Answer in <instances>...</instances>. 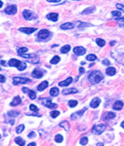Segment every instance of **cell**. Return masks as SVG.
I'll list each match as a JSON object with an SVG mask.
<instances>
[{
  "instance_id": "1",
  "label": "cell",
  "mask_w": 124,
  "mask_h": 146,
  "mask_svg": "<svg viewBox=\"0 0 124 146\" xmlns=\"http://www.w3.org/2000/svg\"><path fill=\"white\" fill-rule=\"evenodd\" d=\"M88 79L92 84H97L103 79V74L99 70H94L89 74Z\"/></svg>"
},
{
  "instance_id": "2",
  "label": "cell",
  "mask_w": 124,
  "mask_h": 146,
  "mask_svg": "<svg viewBox=\"0 0 124 146\" xmlns=\"http://www.w3.org/2000/svg\"><path fill=\"white\" fill-rule=\"evenodd\" d=\"M8 65L10 67H16L19 70H24L26 69V63L22 62V61H19L16 59H11L8 61Z\"/></svg>"
},
{
  "instance_id": "3",
  "label": "cell",
  "mask_w": 124,
  "mask_h": 146,
  "mask_svg": "<svg viewBox=\"0 0 124 146\" xmlns=\"http://www.w3.org/2000/svg\"><path fill=\"white\" fill-rule=\"evenodd\" d=\"M106 129V125L103 124H95L93 126L92 128V133L94 134H101L102 132H104V130Z\"/></svg>"
},
{
  "instance_id": "4",
  "label": "cell",
  "mask_w": 124,
  "mask_h": 146,
  "mask_svg": "<svg viewBox=\"0 0 124 146\" xmlns=\"http://www.w3.org/2000/svg\"><path fill=\"white\" fill-rule=\"evenodd\" d=\"M23 18L25 19V20H27V21H31V20H34V19L37 18V15H35L34 13H32L31 10H28V9L23 11Z\"/></svg>"
},
{
  "instance_id": "5",
  "label": "cell",
  "mask_w": 124,
  "mask_h": 146,
  "mask_svg": "<svg viewBox=\"0 0 124 146\" xmlns=\"http://www.w3.org/2000/svg\"><path fill=\"white\" fill-rule=\"evenodd\" d=\"M41 102L42 105L47 106V107H49V108H56L57 107L56 104L52 103L51 99H49V97H47V98H41Z\"/></svg>"
},
{
  "instance_id": "6",
  "label": "cell",
  "mask_w": 124,
  "mask_h": 146,
  "mask_svg": "<svg viewBox=\"0 0 124 146\" xmlns=\"http://www.w3.org/2000/svg\"><path fill=\"white\" fill-rule=\"evenodd\" d=\"M31 81L30 79L27 78H20V77H15L13 78V83L15 85H18V84H26Z\"/></svg>"
},
{
  "instance_id": "7",
  "label": "cell",
  "mask_w": 124,
  "mask_h": 146,
  "mask_svg": "<svg viewBox=\"0 0 124 146\" xmlns=\"http://www.w3.org/2000/svg\"><path fill=\"white\" fill-rule=\"evenodd\" d=\"M49 35H50L49 31H48L47 29H42V30L39 32L38 37L40 38V40H46V39H48L49 37Z\"/></svg>"
},
{
  "instance_id": "8",
  "label": "cell",
  "mask_w": 124,
  "mask_h": 146,
  "mask_svg": "<svg viewBox=\"0 0 124 146\" xmlns=\"http://www.w3.org/2000/svg\"><path fill=\"white\" fill-rule=\"evenodd\" d=\"M73 52L75 53V55H78V56H81V55H84L85 53H86V50L82 47V46H77V47H75Z\"/></svg>"
},
{
  "instance_id": "9",
  "label": "cell",
  "mask_w": 124,
  "mask_h": 146,
  "mask_svg": "<svg viewBox=\"0 0 124 146\" xmlns=\"http://www.w3.org/2000/svg\"><path fill=\"white\" fill-rule=\"evenodd\" d=\"M16 12H17V7L15 5H11L5 9V13L7 15H15V14H16Z\"/></svg>"
},
{
  "instance_id": "10",
  "label": "cell",
  "mask_w": 124,
  "mask_h": 146,
  "mask_svg": "<svg viewBox=\"0 0 124 146\" xmlns=\"http://www.w3.org/2000/svg\"><path fill=\"white\" fill-rule=\"evenodd\" d=\"M44 75L43 73H42V71L40 70V69H35L33 71H32V76L35 78V79H41L42 76Z\"/></svg>"
},
{
  "instance_id": "11",
  "label": "cell",
  "mask_w": 124,
  "mask_h": 146,
  "mask_svg": "<svg viewBox=\"0 0 124 146\" xmlns=\"http://www.w3.org/2000/svg\"><path fill=\"white\" fill-rule=\"evenodd\" d=\"M19 31L20 32H22V33H24V34H32V33H34L35 31H37V29L36 28H27V27H22V28H20L19 29Z\"/></svg>"
},
{
  "instance_id": "12",
  "label": "cell",
  "mask_w": 124,
  "mask_h": 146,
  "mask_svg": "<svg viewBox=\"0 0 124 146\" xmlns=\"http://www.w3.org/2000/svg\"><path fill=\"white\" fill-rule=\"evenodd\" d=\"M23 91L25 92V93H28V96H29V97L32 100H33V99L36 98V93L34 92L33 90H29L27 89V88H23Z\"/></svg>"
},
{
  "instance_id": "13",
  "label": "cell",
  "mask_w": 124,
  "mask_h": 146,
  "mask_svg": "<svg viewBox=\"0 0 124 146\" xmlns=\"http://www.w3.org/2000/svg\"><path fill=\"white\" fill-rule=\"evenodd\" d=\"M100 103H101V99H100L99 97H94V99L91 101V104H90L91 107H92V108H96V107L99 106Z\"/></svg>"
},
{
  "instance_id": "14",
  "label": "cell",
  "mask_w": 124,
  "mask_h": 146,
  "mask_svg": "<svg viewBox=\"0 0 124 146\" xmlns=\"http://www.w3.org/2000/svg\"><path fill=\"white\" fill-rule=\"evenodd\" d=\"M78 92V90L75 88H65L63 89L62 91V93L63 95H68V94H75V93H77Z\"/></svg>"
},
{
  "instance_id": "15",
  "label": "cell",
  "mask_w": 124,
  "mask_h": 146,
  "mask_svg": "<svg viewBox=\"0 0 124 146\" xmlns=\"http://www.w3.org/2000/svg\"><path fill=\"white\" fill-rule=\"evenodd\" d=\"M123 107V102L122 101H120V100H118L114 103V105H113V109L114 110H118V111H120L121 110V108Z\"/></svg>"
},
{
  "instance_id": "16",
  "label": "cell",
  "mask_w": 124,
  "mask_h": 146,
  "mask_svg": "<svg viewBox=\"0 0 124 146\" xmlns=\"http://www.w3.org/2000/svg\"><path fill=\"white\" fill-rule=\"evenodd\" d=\"M47 18L50 20V21H53V22H56L58 21V18H59V15L56 14V13H50L49 15H47Z\"/></svg>"
},
{
  "instance_id": "17",
  "label": "cell",
  "mask_w": 124,
  "mask_h": 146,
  "mask_svg": "<svg viewBox=\"0 0 124 146\" xmlns=\"http://www.w3.org/2000/svg\"><path fill=\"white\" fill-rule=\"evenodd\" d=\"M74 26H75V24H74V23H64V24H61L60 28H61V29H63V30H69V29L74 28Z\"/></svg>"
},
{
  "instance_id": "18",
  "label": "cell",
  "mask_w": 124,
  "mask_h": 146,
  "mask_svg": "<svg viewBox=\"0 0 124 146\" xmlns=\"http://www.w3.org/2000/svg\"><path fill=\"white\" fill-rule=\"evenodd\" d=\"M86 108H84V109H82V110H81V111H79V112H75V113H74V114H72L71 118L74 120V119H75V118H77V117L82 116L83 114L85 113V111H86Z\"/></svg>"
},
{
  "instance_id": "19",
  "label": "cell",
  "mask_w": 124,
  "mask_h": 146,
  "mask_svg": "<svg viewBox=\"0 0 124 146\" xmlns=\"http://www.w3.org/2000/svg\"><path fill=\"white\" fill-rule=\"evenodd\" d=\"M22 102V99H21V97H19V96H16V97L13 99V101L11 102V104H10V105H12V106H16V105H18L20 103Z\"/></svg>"
},
{
  "instance_id": "20",
  "label": "cell",
  "mask_w": 124,
  "mask_h": 146,
  "mask_svg": "<svg viewBox=\"0 0 124 146\" xmlns=\"http://www.w3.org/2000/svg\"><path fill=\"white\" fill-rule=\"evenodd\" d=\"M73 81V79H72L71 77H69V78H68L67 79H65L64 81H61V82H59V85L60 87H67V86H68L70 83Z\"/></svg>"
},
{
  "instance_id": "21",
  "label": "cell",
  "mask_w": 124,
  "mask_h": 146,
  "mask_svg": "<svg viewBox=\"0 0 124 146\" xmlns=\"http://www.w3.org/2000/svg\"><path fill=\"white\" fill-rule=\"evenodd\" d=\"M48 85H49V83H48V81H42V82L39 85V86L37 87V88L39 91H42V90H44L48 87Z\"/></svg>"
},
{
  "instance_id": "22",
  "label": "cell",
  "mask_w": 124,
  "mask_h": 146,
  "mask_svg": "<svg viewBox=\"0 0 124 146\" xmlns=\"http://www.w3.org/2000/svg\"><path fill=\"white\" fill-rule=\"evenodd\" d=\"M59 126L62 128H64L67 132L69 131V124H68L67 121H62L59 123Z\"/></svg>"
},
{
  "instance_id": "23",
  "label": "cell",
  "mask_w": 124,
  "mask_h": 146,
  "mask_svg": "<svg viewBox=\"0 0 124 146\" xmlns=\"http://www.w3.org/2000/svg\"><path fill=\"white\" fill-rule=\"evenodd\" d=\"M106 73L109 76H113L114 74H116V70L113 67H109L106 70Z\"/></svg>"
},
{
  "instance_id": "24",
  "label": "cell",
  "mask_w": 124,
  "mask_h": 146,
  "mask_svg": "<svg viewBox=\"0 0 124 146\" xmlns=\"http://www.w3.org/2000/svg\"><path fill=\"white\" fill-rule=\"evenodd\" d=\"M59 93V88H52L51 89L49 90V94H50V96H52V97L58 96Z\"/></svg>"
},
{
  "instance_id": "25",
  "label": "cell",
  "mask_w": 124,
  "mask_h": 146,
  "mask_svg": "<svg viewBox=\"0 0 124 146\" xmlns=\"http://www.w3.org/2000/svg\"><path fill=\"white\" fill-rule=\"evenodd\" d=\"M15 142L20 146H24V143H25L24 140H23V138H21V137H16V138L15 139Z\"/></svg>"
},
{
  "instance_id": "26",
  "label": "cell",
  "mask_w": 124,
  "mask_h": 146,
  "mask_svg": "<svg viewBox=\"0 0 124 146\" xmlns=\"http://www.w3.org/2000/svg\"><path fill=\"white\" fill-rule=\"evenodd\" d=\"M95 11V7H89V8H86V10H84L82 12L83 15H87V14H91V13H94Z\"/></svg>"
},
{
  "instance_id": "27",
  "label": "cell",
  "mask_w": 124,
  "mask_h": 146,
  "mask_svg": "<svg viewBox=\"0 0 124 146\" xmlns=\"http://www.w3.org/2000/svg\"><path fill=\"white\" fill-rule=\"evenodd\" d=\"M69 51H70V46H69V45H64L62 48L60 49L61 53H68Z\"/></svg>"
},
{
  "instance_id": "28",
  "label": "cell",
  "mask_w": 124,
  "mask_h": 146,
  "mask_svg": "<svg viewBox=\"0 0 124 146\" xmlns=\"http://www.w3.org/2000/svg\"><path fill=\"white\" fill-rule=\"evenodd\" d=\"M116 116V115L114 114V113L113 112H108L107 114H106L105 116H104V118L105 119H113V118H114Z\"/></svg>"
},
{
  "instance_id": "29",
  "label": "cell",
  "mask_w": 124,
  "mask_h": 146,
  "mask_svg": "<svg viewBox=\"0 0 124 146\" xmlns=\"http://www.w3.org/2000/svg\"><path fill=\"white\" fill-rule=\"evenodd\" d=\"M96 43H97L98 46H100V47H103V46L105 45V41H104V40H102V39L98 38V39H96Z\"/></svg>"
},
{
  "instance_id": "30",
  "label": "cell",
  "mask_w": 124,
  "mask_h": 146,
  "mask_svg": "<svg viewBox=\"0 0 124 146\" xmlns=\"http://www.w3.org/2000/svg\"><path fill=\"white\" fill-rule=\"evenodd\" d=\"M59 60H60V58L59 56H54L50 60V63L51 64H57L58 62H59Z\"/></svg>"
},
{
  "instance_id": "31",
  "label": "cell",
  "mask_w": 124,
  "mask_h": 146,
  "mask_svg": "<svg viewBox=\"0 0 124 146\" xmlns=\"http://www.w3.org/2000/svg\"><path fill=\"white\" fill-rule=\"evenodd\" d=\"M97 59V57L95 56L94 54H89L86 56V60H89V61H94V60Z\"/></svg>"
},
{
  "instance_id": "32",
  "label": "cell",
  "mask_w": 124,
  "mask_h": 146,
  "mask_svg": "<svg viewBox=\"0 0 124 146\" xmlns=\"http://www.w3.org/2000/svg\"><path fill=\"white\" fill-rule=\"evenodd\" d=\"M112 15L117 18H120L121 17V12L120 11H113L112 12Z\"/></svg>"
},
{
  "instance_id": "33",
  "label": "cell",
  "mask_w": 124,
  "mask_h": 146,
  "mask_svg": "<svg viewBox=\"0 0 124 146\" xmlns=\"http://www.w3.org/2000/svg\"><path fill=\"white\" fill-rule=\"evenodd\" d=\"M55 141H56L57 142H59V143L62 142H63V136L61 134H57L56 136H55Z\"/></svg>"
},
{
  "instance_id": "34",
  "label": "cell",
  "mask_w": 124,
  "mask_h": 146,
  "mask_svg": "<svg viewBox=\"0 0 124 146\" xmlns=\"http://www.w3.org/2000/svg\"><path fill=\"white\" fill-rule=\"evenodd\" d=\"M27 52H28V49L26 47H23V48H20L18 50V54L22 55V54H24V53H27Z\"/></svg>"
},
{
  "instance_id": "35",
  "label": "cell",
  "mask_w": 124,
  "mask_h": 146,
  "mask_svg": "<svg viewBox=\"0 0 124 146\" xmlns=\"http://www.w3.org/2000/svg\"><path fill=\"white\" fill-rule=\"evenodd\" d=\"M59 115V111H58V110H53V111L50 112V116L52 118H56Z\"/></svg>"
},
{
  "instance_id": "36",
  "label": "cell",
  "mask_w": 124,
  "mask_h": 146,
  "mask_svg": "<svg viewBox=\"0 0 124 146\" xmlns=\"http://www.w3.org/2000/svg\"><path fill=\"white\" fill-rule=\"evenodd\" d=\"M116 21L119 22V25L120 27H124V16L123 17H120V18H117Z\"/></svg>"
},
{
  "instance_id": "37",
  "label": "cell",
  "mask_w": 124,
  "mask_h": 146,
  "mask_svg": "<svg viewBox=\"0 0 124 146\" xmlns=\"http://www.w3.org/2000/svg\"><path fill=\"white\" fill-rule=\"evenodd\" d=\"M20 56L23 57V58H25V59H31V58H35L36 55H35V54H22V55H20Z\"/></svg>"
},
{
  "instance_id": "38",
  "label": "cell",
  "mask_w": 124,
  "mask_h": 146,
  "mask_svg": "<svg viewBox=\"0 0 124 146\" xmlns=\"http://www.w3.org/2000/svg\"><path fill=\"white\" fill-rule=\"evenodd\" d=\"M77 105V101H75V100H70V101H68V105L70 106V107H75Z\"/></svg>"
},
{
  "instance_id": "39",
  "label": "cell",
  "mask_w": 124,
  "mask_h": 146,
  "mask_svg": "<svg viewBox=\"0 0 124 146\" xmlns=\"http://www.w3.org/2000/svg\"><path fill=\"white\" fill-rule=\"evenodd\" d=\"M23 129H24V125L23 124H20L18 127L16 128V133L17 134H21L23 131Z\"/></svg>"
},
{
  "instance_id": "40",
  "label": "cell",
  "mask_w": 124,
  "mask_h": 146,
  "mask_svg": "<svg viewBox=\"0 0 124 146\" xmlns=\"http://www.w3.org/2000/svg\"><path fill=\"white\" fill-rule=\"evenodd\" d=\"M87 142H88V138L87 137H83L80 140V144H82V145H86V144H87Z\"/></svg>"
},
{
  "instance_id": "41",
  "label": "cell",
  "mask_w": 124,
  "mask_h": 146,
  "mask_svg": "<svg viewBox=\"0 0 124 146\" xmlns=\"http://www.w3.org/2000/svg\"><path fill=\"white\" fill-rule=\"evenodd\" d=\"M29 108H30V110L32 111V112H38V111H39V108H38L35 105H30Z\"/></svg>"
},
{
  "instance_id": "42",
  "label": "cell",
  "mask_w": 124,
  "mask_h": 146,
  "mask_svg": "<svg viewBox=\"0 0 124 146\" xmlns=\"http://www.w3.org/2000/svg\"><path fill=\"white\" fill-rule=\"evenodd\" d=\"M19 115V113L18 112H13V111H10V112H8V114H7V116H10V117H15V116H18Z\"/></svg>"
},
{
  "instance_id": "43",
  "label": "cell",
  "mask_w": 124,
  "mask_h": 146,
  "mask_svg": "<svg viewBox=\"0 0 124 146\" xmlns=\"http://www.w3.org/2000/svg\"><path fill=\"white\" fill-rule=\"evenodd\" d=\"M116 7L118 8V9H120L121 11H123V12H124V6H123V5H121V4H117V5H116Z\"/></svg>"
},
{
  "instance_id": "44",
  "label": "cell",
  "mask_w": 124,
  "mask_h": 146,
  "mask_svg": "<svg viewBox=\"0 0 124 146\" xmlns=\"http://www.w3.org/2000/svg\"><path fill=\"white\" fill-rule=\"evenodd\" d=\"M86 25H89V24H86V23H82V22H78V24H77L78 27H85L86 26Z\"/></svg>"
},
{
  "instance_id": "45",
  "label": "cell",
  "mask_w": 124,
  "mask_h": 146,
  "mask_svg": "<svg viewBox=\"0 0 124 146\" xmlns=\"http://www.w3.org/2000/svg\"><path fill=\"white\" fill-rule=\"evenodd\" d=\"M28 137H29V138H33V137H35V133H34V132H31L30 134H28Z\"/></svg>"
},
{
  "instance_id": "46",
  "label": "cell",
  "mask_w": 124,
  "mask_h": 146,
  "mask_svg": "<svg viewBox=\"0 0 124 146\" xmlns=\"http://www.w3.org/2000/svg\"><path fill=\"white\" fill-rule=\"evenodd\" d=\"M102 63L104 64V65H110V64H111V62H110L108 60H102Z\"/></svg>"
},
{
  "instance_id": "47",
  "label": "cell",
  "mask_w": 124,
  "mask_h": 146,
  "mask_svg": "<svg viewBox=\"0 0 124 146\" xmlns=\"http://www.w3.org/2000/svg\"><path fill=\"white\" fill-rule=\"evenodd\" d=\"M84 72H85V70H84V68H83V67L79 68V74H83Z\"/></svg>"
},
{
  "instance_id": "48",
  "label": "cell",
  "mask_w": 124,
  "mask_h": 146,
  "mask_svg": "<svg viewBox=\"0 0 124 146\" xmlns=\"http://www.w3.org/2000/svg\"><path fill=\"white\" fill-rule=\"evenodd\" d=\"M48 2H50V3H59V2H61L60 0H48Z\"/></svg>"
},
{
  "instance_id": "49",
  "label": "cell",
  "mask_w": 124,
  "mask_h": 146,
  "mask_svg": "<svg viewBox=\"0 0 124 146\" xmlns=\"http://www.w3.org/2000/svg\"><path fill=\"white\" fill-rule=\"evenodd\" d=\"M0 77H1V82H2V83H4L5 81V78L4 75H2V74L0 75Z\"/></svg>"
},
{
  "instance_id": "50",
  "label": "cell",
  "mask_w": 124,
  "mask_h": 146,
  "mask_svg": "<svg viewBox=\"0 0 124 146\" xmlns=\"http://www.w3.org/2000/svg\"><path fill=\"white\" fill-rule=\"evenodd\" d=\"M28 146H35V142H31L28 144Z\"/></svg>"
},
{
  "instance_id": "51",
  "label": "cell",
  "mask_w": 124,
  "mask_h": 146,
  "mask_svg": "<svg viewBox=\"0 0 124 146\" xmlns=\"http://www.w3.org/2000/svg\"><path fill=\"white\" fill-rule=\"evenodd\" d=\"M96 146H103V143H102V142H98Z\"/></svg>"
},
{
  "instance_id": "52",
  "label": "cell",
  "mask_w": 124,
  "mask_h": 146,
  "mask_svg": "<svg viewBox=\"0 0 124 146\" xmlns=\"http://www.w3.org/2000/svg\"><path fill=\"white\" fill-rule=\"evenodd\" d=\"M115 43H116V41H111V42H110V44H111V45H112V46H113V44H115Z\"/></svg>"
},
{
  "instance_id": "53",
  "label": "cell",
  "mask_w": 124,
  "mask_h": 146,
  "mask_svg": "<svg viewBox=\"0 0 124 146\" xmlns=\"http://www.w3.org/2000/svg\"><path fill=\"white\" fill-rule=\"evenodd\" d=\"M120 125H121V127H122V128L124 129V121L122 122V123H121V124H120Z\"/></svg>"
}]
</instances>
